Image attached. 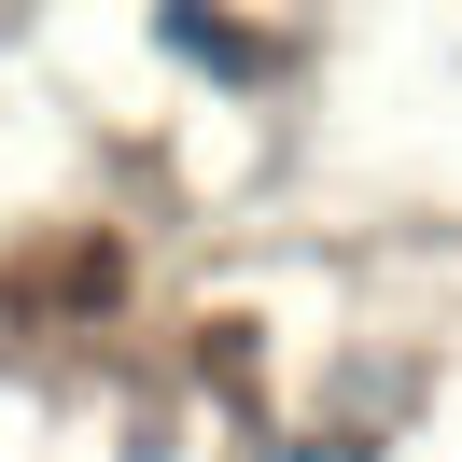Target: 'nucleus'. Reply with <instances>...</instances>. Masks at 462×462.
<instances>
[{"mask_svg":"<svg viewBox=\"0 0 462 462\" xmlns=\"http://www.w3.org/2000/svg\"><path fill=\"white\" fill-rule=\"evenodd\" d=\"M154 42H169V57H197V70H225V85H253V70H266V42H253V29H210V14H169Z\"/></svg>","mask_w":462,"mask_h":462,"instance_id":"obj_1","label":"nucleus"},{"mask_svg":"<svg viewBox=\"0 0 462 462\" xmlns=\"http://www.w3.org/2000/svg\"><path fill=\"white\" fill-rule=\"evenodd\" d=\"M266 462H378V448H365V434H281Z\"/></svg>","mask_w":462,"mask_h":462,"instance_id":"obj_2","label":"nucleus"}]
</instances>
